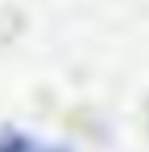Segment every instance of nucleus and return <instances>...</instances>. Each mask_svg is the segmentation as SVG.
Listing matches in <instances>:
<instances>
[{
	"instance_id": "obj_1",
	"label": "nucleus",
	"mask_w": 149,
	"mask_h": 152,
	"mask_svg": "<svg viewBox=\"0 0 149 152\" xmlns=\"http://www.w3.org/2000/svg\"><path fill=\"white\" fill-rule=\"evenodd\" d=\"M0 152H67V149L56 146V143L35 140V137L18 132V129H3L0 132Z\"/></svg>"
}]
</instances>
